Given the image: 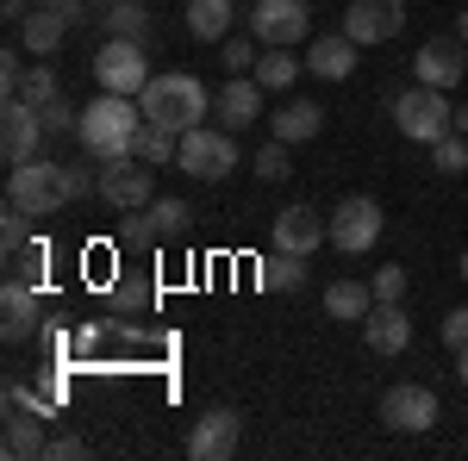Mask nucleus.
<instances>
[{"label":"nucleus","mask_w":468,"mask_h":461,"mask_svg":"<svg viewBox=\"0 0 468 461\" xmlns=\"http://www.w3.org/2000/svg\"><path fill=\"white\" fill-rule=\"evenodd\" d=\"M456 275H463V281H468V249H463V262H456Z\"/></svg>","instance_id":"obj_46"},{"label":"nucleus","mask_w":468,"mask_h":461,"mask_svg":"<svg viewBox=\"0 0 468 461\" xmlns=\"http://www.w3.org/2000/svg\"><path fill=\"white\" fill-rule=\"evenodd\" d=\"M431 169L437 175H468V138L463 131H443V138L431 143Z\"/></svg>","instance_id":"obj_32"},{"label":"nucleus","mask_w":468,"mask_h":461,"mask_svg":"<svg viewBox=\"0 0 468 461\" xmlns=\"http://www.w3.org/2000/svg\"><path fill=\"white\" fill-rule=\"evenodd\" d=\"M443 418V405H437L431 387H419V381H399V387L381 393V424L394 430V436H419V430H431Z\"/></svg>","instance_id":"obj_10"},{"label":"nucleus","mask_w":468,"mask_h":461,"mask_svg":"<svg viewBox=\"0 0 468 461\" xmlns=\"http://www.w3.org/2000/svg\"><path fill=\"white\" fill-rule=\"evenodd\" d=\"M256 81H262V88H269V94H288L293 81H300V75H306V57H293L288 44H282V50H262V57H256Z\"/></svg>","instance_id":"obj_28"},{"label":"nucleus","mask_w":468,"mask_h":461,"mask_svg":"<svg viewBox=\"0 0 468 461\" xmlns=\"http://www.w3.org/2000/svg\"><path fill=\"white\" fill-rule=\"evenodd\" d=\"M256 281L269 287V293H300V287H306V256H293V249H269V256L256 262Z\"/></svg>","instance_id":"obj_26"},{"label":"nucleus","mask_w":468,"mask_h":461,"mask_svg":"<svg viewBox=\"0 0 468 461\" xmlns=\"http://www.w3.org/2000/svg\"><path fill=\"white\" fill-rule=\"evenodd\" d=\"M368 312H375V287H362V281H331L324 287V319L362 324Z\"/></svg>","instance_id":"obj_25"},{"label":"nucleus","mask_w":468,"mask_h":461,"mask_svg":"<svg viewBox=\"0 0 468 461\" xmlns=\"http://www.w3.org/2000/svg\"><path fill=\"white\" fill-rule=\"evenodd\" d=\"M262 94H269V88H262L256 75H231V81L213 94V119L225 125V131H244V125L262 119Z\"/></svg>","instance_id":"obj_18"},{"label":"nucleus","mask_w":468,"mask_h":461,"mask_svg":"<svg viewBox=\"0 0 468 461\" xmlns=\"http://www.w3.org/2000/svg\"><path fill=\"white\" fill-rule=\"evenodd\" d=\"M138 125H144V107L132 100V94H101V100H88L81 107V125H75V143L88 150V156H132V143H138Z\"/></svg>","instance_id":"obj_1"},{"label":"nucleus","mask_w":468,"mask_h":461,"mask_svg":"<svg viewBox=\"0 0 468 461\" xmlns=\"http://www.w3.org/2000/svg\"><path fill=\"white\" fill-rule=\"evenodd\" d=\"M187 37H200V44H225L231 26H238V0H187Z\"/></svg>","instance_id":"obj_23"},{"label":"nucleus","mask_w":468,"mask_h":461,"mask_svg":"<svg viewBox=\"0 0 468 461\" xmlns=\"http://www.w3.org/2000/svg\"><path fill=\"white\" fill-rule=\"evenodd\" d=\"M238 162H244V150H238V138H231L225 125H194V131H181L176 169H187L194 181H225Z\"/></svg>","instance_id":"obj_5"},{"label":"nucleus","mask_w":468,"mask_h":461,"mask_svg":"<svg viewBox=\"0 0 468 461\" xmlns=\"http://www.w3.org/2000/svg\"><path fill=\"white\" fill-rule=\"evenodd\" d=\"M88 6H94V0H69V6H32V13L19 19V44H26V57H50V50L69 37L75 19H88Z\"/></svg>","instance_id":"obj_12"},{"label":"nucleus","mask_w":468,"mask_h":461,"mask_svg":"<svg viewBox=\"0 0 468 461\" xmlns=\"http://www.w3.org/2000/svg\"><path fill=\"white\" fill-rule=\"evenodd\" d=\"M238 436H244V418H238L231 405H213V412H200L194 430H187V456L194 461H225V456H238Z\"/></svg>","instance_id":"obj_13"},{"label":"nucleus","mask_w":468,"mask_h":461,"mask_svg":"<svg viewBox=\"0 0 468 461\" xmlns=\"http://www.w3.org/2000/svg\"><path fill=\"white\" fill-rule=\"evenodd\" d=\"M44 138H50V131H44V112H37L32 100H6V107H0V150H6V162L37 156Z\"/></svg>","instance_id":"obj_17"},{"label":"nucleus","mask_w":468,"mask_h":461,"mask_svg":"<svg viewBox=\"0 0 468 461\" xmlns=\"http://www.w3.org/2000/svg\"><path fill=\"white\" fill-rule=\"evenodd\" d=\"M399 26H406V0H350L337 32L356 44H388V37H399Z\"/></svg>","instance_id":"obj_14"},{"label":"nucleus","mask_w":468,"mask_h":461,"mask_svg":"<svg viewBox=\"0 0 468 461\" xmlns=\"http://www.w3.org/2000/svg\"><path fill=\"white\" fill-rule=\"evenodd\" d=\"M37 0H0V13H6V19H13V32H19V19H26V13H32Z\"/></svg>","instance_id":"obj_42"},{"label":"nucleus","mask_w":468,"mask_h":461,"mask_svg":"<svg viewBox=\"0 0 468 461\" xmlns=\"http://www.w3.org/2000/svg\"><path fill=\"white\" fill-rule=\"evenodd\" d=\"M156 312V281L150 275H119L112 281V319H150Z\"/></svg>","instance_id":"obj_27"},{"label":"nucleus","mask_w":468,"mask_h":461,"mask_svg":"<svg viewBox=\"0 0 468 461\" xmlns=\"http://www.w3.org/2000/svg\"><path fill=\"white\" fill-rule=\"evenodd\" d=\"M437 337H443V350L456 355L468 350V306H456V312H443V324H437Z\"/></svg>","instance_id":"obj_38"},{"label":"nucleus","mask_w":468,"mask_h":461,"mask_svg":"<svg viewBox=\"0 0 468 461\" xmlns=\"http://www.w3.org/2000/svg\"><path fill=\"white\" fill-rule=\"evenodd\" d=\"M44 456H50V461H75V456H88V443H81V436H50Z\"/></svg>","instance_id":"obj_41"},{"label":"nucleus","mask_w":468,"mask_h":461,"mask_svg":"<svg viewBox=\"0 0 468 461\" xmlns=\"http://www.w3.org/2000/svg\"><path fill=\"white\" fill-rule=\"evenodd\" d=\"M456 131H463V138H468V107H456Z\"/></svg>","instance_id":"obj_45"},{"label":"nucleus","mask_w":468,"mask_h":461,"mask_svg":"<svg viewBox=\"0 0 468 461\" xmlns=\"http://www.w3.org/2000/svg\"><path fill=\"white\" fill-rule=\"evenodd\" d=\"M0 337L6 343H26L37 330V281H19V275H6V287H0Z\"/></svg>","instance_id":"obj_20"},{"label":"nucleus","mask_w":468,"mask_h":461,"mask_svg":"<svg viewBox=\"0 0 468 461\" xmlns=\"http://www.w3.org/2000/svg\"><path fill=\"white\" fill-rule=\"evenodd\" d=\"M269 231H275V249H293V256H313V249L331 244V218L313 213V206H300V200H293V206H282Z\"/></svg>","instance_id":"obj_16"},{"label":"nucleus","mask_w":468,"mask_h":461,"mask_svg":"<svg viewBox=\"0 0 468 461\" xmlns=\"http://www.w3.org/2000/svg\"><path fill=\"white\" fill-rule=\"evenodd\" d=\"M101 26H107V37H138V44H144L150 37V13H144V0H112Z\"/></svg>","instance_id":"obj_30"},{"label":"nucleus","mask_w":468,"mask_h":461,"mask_svg":"<svg viewBox=\"0 0 468 461\" xmlns=\"http://www.w3.org/2000/svg\"><path fill=\"white\" fill-rule=\"evenodd\" d=\"M456 381L468 387V350H456Z\"/></svg>","instance_id":"obj_43"},{"label":"nucleus","mask_w":468,"mask_h":461,"mask_svg":"<svg viewBox=\"0 0 468 461\" xmlns=\"http://www.w3.org/2000/svg\"><path fill=\"white\" fill-rule=\"evenodd\" d=\"M6 200L26 206L32 218H50L57 206H69V194H63V162H50V156L6 162Z\"/></svg>","instance_id":"obj_4"},{"label":"nucleus","mask_w":468,"mask_h":461,"mask_svg":"<svg viewBox=\"0 0 468 461\" xmlns=\"http://www.w3.org/2000/svg\"><path fill=\"white\" fill-rule=\"evenodd\" d=\"M388 119H394L399 138H412V143H437L443 131H456V107H450V94H443V88H425V81L399 88L394 100H388Z\"/></svg>","instance_id":"obj_3"},{"label":"nucleus","mask_w":468,"mask_h":461,"mask_svg":"<svg viewBox=\"0 0 468 461\" xmlns=\"http://www.w3.org/2000/svg\"><path fill=\"white\" fill-rule=\"evenodd\" d=\"M94 194L107 200L112 213H144L156 200V169L144 156H112V162H101V187Z\"/></svg>","instance_id":"obj_6"},{"label":"nucleus","mask_w":468,"mask_h":461,"mask_svg":"<svg viewBox=\"0 0 468 461\" xmlns=\"http://www.w3.org/2000/svg\"><path fill=\"white\" fill-rule=\"evenodd\" d=\"M138 107H144L150 125H169V131L181 138V131H194V125L213 112V94H207L187 69H163V75H150V81H144Z\"/></svg>","instance_id":"obj_2"},{"label":"nucleus","mask_w":468,"mask_h":461,"mask_svg":"<svg viewBox=\"0 0 468 461\" xmlns=\"http://www.w3.org/2000/svg\"><path fill=\"white\" fill-rule=\"evenodd\" d=\"M37 112H44V131H69V138H75V125H81V112H75L63 94H57L50 107H37Z\"/></svg>","instance_id":"obj_39"},{"label":"nucleus","mask_w":468,"mask_h":461,"mask_svg":"<svg viewBox=\"0 0 468 461\" xmlns=\"http://www.w3.org/2000/svg\"><path fill=\"white\" fill-rule=\"evenodd\" d=\"M381 206L368 200V194H350V200H337V213H331V249L337 256H368V249L381 244Z\"/></svg>","instance_id":"obj_9"},{"label":"nucleus","mask_w":468,"mask_h":461,"mask_svg":"<svg viewBox=\"0 0 468 461\" xmlns=\"http://www.w3.org/2000/svg\"><path fill=\"white\" fill-rule=\"evenodd\" d=\"M456 37H463V44H468V6H463V13H456Z\"/></svg>","instance_id":"obj_44"},{"label":"nucleus","mask_w":468,"mask_h":461,"mask_svg":"<svg viewBox=\"0 0 468 461\" xmlns=\"http://www.w3.org/2000/svg\"><path fill=\"white\" fill-rule=\"evenodd\" d=\"M44 262H50L44 237H26L19 249H6V275H19V281H44Z\"/></svg>","instance_id":"obj_31"},{"label":"nucleus","mask_w":468,"mask_h":461,"mask_svg":"<svg viewBox=\"0 0 468 461\" xmlns=\"http://www.w3.org/2000/svg\"><path fill=\"white\" fill-rule=\"evenodd\" d=\"M250 32H256L262 50L313 44V6H306V0H256L250 6Z\"/></svg>","instance_id":"obj_8"},{"label":"nucleus","mask_w":468,"mask_h":461,"mask_svg":"<svg viewBox=\"0 0 468 461\" xmlns=\"http://www.w3.org/2000/svg\"><path fill=\"white\" fill-rule=\"evenodd\" d=\"M288 150H293V143L269 138V143H262V150H256V156H250V169H256V175H262V181H288V175H293Z\"/></svg>","instance_id":"obj_33"},{"label":"nucleus","mask_w":468,"mask_h":461,"mask_svg":"<svg viewBox=\"0 0 468 461\" xmlns=\"http://www.w3.org/2000/svg\"><path fill=\"white\" fill-rule=\"evenodd\" d=\"M88 187H101V175H88V162H63V194L88 200Z\"/></svg>","instance_id":"obj_40"},{"label":"nucleus","mask_w":468,"mask_h":461,"mask_svg":"<svg viewBox=\"0 0 468 461\" xmlns=\"http://www.w3.org/2000/svg\"><path fill=\"white\" fill-rule=\"evenodd\" d=\"M26 237H32V213L6 200V213H0V244H6V249H19Z\"/></svg>","instance_id":"obj_36"},{"label":"nucleus","mask_w":468,"mask_h":461,"mask_svg":"<svg viewBox=\"0 0 468 461\" xmlns=\"http://www.w3.org/2000/svg\"><path fill=\"white\" fill-rule=\"evenodd\" d=\"M94 81H101V94H144L150 81V63H144V44L138 37H107L101 50H94Z\"/></svg>","instance_id":"obj_7"},{"label":"nucleus","mask_w":468,"mask_h":461,"mask_svg":"<svg viewBox=\"0 0 468 461\" xmlns=\"http://www.w3.org/2000/svg\"><path fill=\"white\" fill-rule=\"evenodd\" d=\"M176 150H181V138L169 131V125H138V143H132V156H144L150 169H163V162H176Z\"/></svg>","instance_id":"obj_29"},{"label":"nucleus","mask_w":468,"mask_h":461,"mask_svg":"<svg viewBox=\"0 0 468 461\" xmlns=\"http://www.w3.org/2000/svg\"><path fill=\"white\" fill-rule=\"evenodd\" d=\"M218 57H225V69H231V75H244V69H256L262 44H256V32H231L225 44H218Z\"/></svg>","instance_id":"obj_34"},{"label":"nucleus","mask_w":468,"mask_h":461,"mask_svg":"<svg viewBox=\"0 0 468 461\" xmlns=\"http://www.w3.org/2000/svg\"><path fill=\"white\" fill-rule=\"evenodd\" d=\"M362 343L375 355H399L406 343H412V319L399 312V306H388V299H375V312L362 319Z\"/></svg>","instance_id":"obj_21"},{"label":"nucleus","mask_w":468,"mask_h":461,"mask_svg":"<svg viewBox=\"0 0 468 461\" xmlns=\"http://www.w3.org/2000/svg\"><path fill=\"white\" fill-rule=\"evenodd\" d=\"M37 6H69V0H37Z\"/></svg>","instance_id":"obj_47"},{"label":"nucleus","mask_w":468,"mask_h":461,"mask_svg":"<svg viewBox=\"0 0 468 461\" xmlns=\"http://www.w3.org/2000/svg\"><path fill=\"white\" fill-rule=\"evenodd\" d=\"M50 449V430H44V412H6V436H0V456L6 461H32Z\"/></svg>","instance_id":"obj_22"},{"label":"nucleus","mask_w":468,"mask_h":461,"mask_svg":"<svg viewBox=\"0 0 468 461\" xmlns=\"http://www.w3.org/2000/svg\"><path fill=\"white\" fill-rule=\"evenodd\" d=\"M319 131H324L319 100H282L275 119H269V138H282V143H306V138H319Z\"/></svg>","instance_id":"obj_24"},{"label":"nucleus","mask_w":468,"mask_h":461,"mask_svg":"<svg viewBox=\"0 0 468 461\" xmlns=\"http://www.w3.org/2000/svg\"><path fill=\"white\" fill-rule=\"evenodd\" d=\"M187 200H169V194H156L144 213H125V244L132 249H156V244H169V237H181L187 231Z\"/></svg>","instance_id":"obj_11"},{"label":"nucleus","mask_w":468,"mask_h":461,"mask_svg":"<svg viewBox=\"0 0 468 461\" xmlns=\"http://www.w3.org/2000/svg\"><path fill=\"white\" fill-rule=\"evenodd\" d=\"M94 6H112V0H94Z\"/></svg>","instance_id":"obj_48"},{"label":"nucleus","mask_w":468,"mask_h":461,"mask_svg":"<svg viewBox=\"0 0 468 461\" xmlns=\"http://www.w3.org/2000/svg\"><path fill=\"white\" fill-rule=\"evenodd\" d=\"M375 299H388V306H399V299H406V268H399V262H388V268H375Z\"/></svg>","instance_id":"obj_37"},{"label":"nucleus","mask_w":468,"mask_h":461,"mask_svg":"<svg viewBox=\"0 0 468 461\" xmlns=\"http://www.w3.org/2000/svg\"><path fill=\"white\" fill-rule=\"evenodd\" d=\"M356 37L344 32H319L313 44H306V75H319V81H350L356 75Z\"/></svg>","instance_id":"obj_19"},{"label":"nucleus","mask_w":468,"mask_h":461,"mask_svg":"<svg viewBox=\"0 0 468 461\" xmlns=\"http://www.w3.org/2000/svg\"><path fill=\"white\" fill-rule=\"evenodd\" d=\"M13 100L50 107V100H57V75H50V69H26V75H19V94H13Z\"/></svg>","instance_id":"obj_35"},{"label":"nucleus","mask_w":468,"mask_h":461,"mask_svg":"<svg viewBox=\"0 0 468 461\" xmlns=\"http://www.w3.org/2000/svg\"><path fill=\"white\" fill-rule=\"evenodd\" d=\"M468 75V44L463 37H431V44H419V57H412V81H425V88H456Z\"/></svg>","instance_id":"obj_15"}]
</instances>
